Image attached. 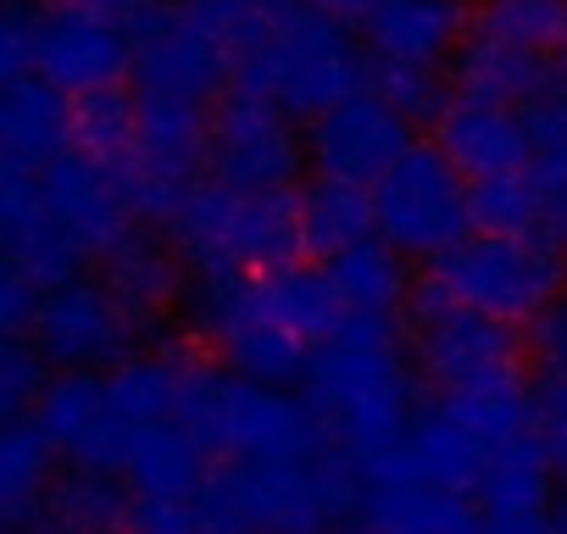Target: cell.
I'll return each mask as SVG.
<instances>
[{
    "mask_svg": "<svg viewBox=\"0 0 567 534\" xmlns=\"http://www.w3.org/2000/svg\"><path fill=\"white\" fill-rule=\"evenodd\" d=\"M362 501V456L334 434L301 451L217 456L195 495L200 534H323Z\"/></svg>",
    "mask_w": 567,
    "mask_h": 534,
    "instance_id": "cell-1",
    "label": "cell"
},
{
    "mask_svg": "<svg viewBox=\"0 0 567 534\" xmlns=\"http://www.w3.org/2000/svg\"><path fill=\"white\" fill-rule=\"evenodd\" d=\"M301 384L323 429L351 456H362V468L401 445L412 429V373L390 318H351L334 340L312 351Z\"/></svg>",
    "mask_w": 567,
    "mask_h": 534,
    "instance_id": "cell-2",
    "label": "cell"
},
{
    "mask_svg": "<svg viewBox=\"0 0 567 534\" xmlns=\"http://www.w3.org/2000/svg\"><path fill=\"white\" fill-rule=\"evenodd\" d=\"M368 79H373V57L357 45L351 23L312 7V0H284L234 51V84L272 95L296 117H323L329 106L362 95Z\"/></svg>",
    "mask_w": 567,
    "mask_h": 534,
    "instance_id": "cell-3",
    "label": "cell"
},
{
    "mask_svg": "<svg viewBox=\"0 0 567 534\" xmlns=\"http://www.w3.org/2000/svg\"><path fill=\"white\" fill-rule=\"evenodd\" d=\"M167 239L189 274H278L307 250V201L290 189H234L200 178L167 217Z\"/></svg>",
    "mask_w": 567,
    "mask_h": 534,
    "instance_id": "cell-4",
    "label": "cell"
},
{
    "mask_svg": "<svg viewBox=\"0 0 567 534\" xmlns=\"http://www.w3.org/2000/svg\"><path fill=\"white\" fill-rule=\"evenodd\" d=\"M178 423H189L217 456H261V451H301L329 440L312 401H296L284 384H261L245 373L189 362Z\"/></svg>",
    "mask_w": 567,
    "mask_h": 534,
    "instance_id": "cell-5",
    "label": "cell"
},
{
    "mask_svg": "<svg viewBox=\"0 0 567 534\" xmlns=\"http://www.w3.org/2000/svg\"><path fill=\"white\" fill-rule=\"evenodd\" d=\"M434 285L501 324H534L561 290L567 261L550 234H484L473 228L456 250L434 261Z\"/></svg>",
    "mask_w": 567,
    "mask_h": 534,
    "instance_id": "cell-6",
    "label": "cell"
},
{
    "mask_svg": "<svg viewBox=\"0 0 567 534\" xmlns=\"http://www.w3.org/2000/svg\"><path fill=\"white\" fill-rule=\"evenodd\" d=\"M373 217L401 256L440 261L473 234V178L440 145H412L373 184Z\"/></svg>",
    "mask_w": 567,
    "mask_h": 534,
    "instance_id": "cell-7",
    "label": "cell"
},
{
    "mask_svg": "<svg viewBox=\"0 0 567 534\" xmlns=\"http://www.w3.org/2000/svg\"><path fill=\"white\" fill-rule=\"evenodd\" d=\"M134 34V95L212 101L234 79V45L195 0H145L128 18Z\"/></svg>",
    "mask_w": 567,
    "mask_h": 534,
    "instance_id": "cell-8",
    "label": "cell"
},
{
    "mask_svg": "<svg viewBox=\"0 0 567 534\" xmlns=\"http://www.w3.org/2000/svg\"><path fill=\"white\" fill-rule=\"evenodd\" d=\"M517 324H501L489 312H473L451 301L440 285L423 290L417 301V368L423 379L440 384V396L456 390H495V384H523V346L512 335Z\"/></svg>",
    "mask_w": 567,
    "mask_h": 534,
    "instance_id": "cell-9",
    "label": "cell"
},
{
    "mask_svg": "<svg viewBox=\"0 0 567 534\" xmlns=\"http://www.w3.org/2000/svg\"><path fill=\"white\" fill-rule=\"evenodd\" d=\"M307 162V145L296 134V112L272 95L239 90L212 106V156L206 173L234 189H290Z\"/></svg>",
    "mask_w": 567,
    "mask_h": 534,
    "instance_id": "cell-10",
    "label": "cell"
},
{
    "mask_svg": "<svg viewBox=\"0 0 567 534\" xmlns=\"http://www.w3.org/2000/svg\"><path fill=\"white\" fill-rule=\"evenodd\" d=\"M140 324L134 312L117 301V290L106 279H62L45 290L40 318H34V346L45 351L51 368L73 373V368H117L134 346Z\"/></svg>",
    "mask_w": 567,
    "mask_h": 534,
    "instance_id": "cell-11",
    "label": "cell"
},
{
    "mask_svg": "<svg viewBox=\"0 0 567 534\" xmlns=\"http://www.w3.org/2000/svg\"><path fill=\"white\" fill-rule=\"evenodd\" d=\"M40 429L51 434V445L90 473H128L140 434L128 429V418L112 401L106 368H73L62 379L45 384L40 407H34Z\"/></svg>",
    "mask_w": 567,
    "mask_h": 534,
    "instance_id": "cell-12",
    "label": "cell"
},
{
    "mask_svg": "<svg viewBox=\"0 0 567 534\" xmlns=\"http://www.w3.org/2000/svg\"><path fill=\"white\" fill-rule=\"evenodd\" d=\"M406 151H412V117L395 112L379 90H362L329 106L323 117H312V134H307V156L318 178H340L362 189H373Z\"/></svg>",
    "mask_w": 567,
    "mask_h": 534,
    "instance_id": "cell-13",
    "label": "cell"
},
{
    "mask_svg": "<svg viewBox=\"0 0 567 534\" xmlns=\"http://www.w3.org/2000/svg\"><path fill=\"white\" fill-rule=\"evenodd\" d=\"M45 184V206L62 223V234L84 250V256H112L128 234H134V195L123 184V173L112 162H101L84 145H68L51 167H40Z\"/></svg>",
    "mask_w": 567,
    "mask_h": 534,
    "instance_id": "cell-14",
    "label": "cell"
},
{
    "mask_svg": "<svg viewBox=\"0 0 567 534\" xmlns=\"http://www.w3.org/2000/svg\"><path fill=\"white\" fill-rule=\"evenodd\" d=\"M40 73L68 90L73 101L79 95H95V90H117L128 73H134V34H128V18H106V12H90V7H45V29H40Z\"/></svg>",
    "mask_w": 567,
    "mask_h": 534,
    "instance_id": "cell-15",
    "label": "cell"
},
{
    "mask_svg": "<svg viewBox=\"0 0 567 534\" xmlns=\"http://www.w3.org/2000/svg\"><path fill=\"white\" fill-rule=\"evenodd\" d=\"M0 239H7V267L29 274L40 290L73 279L84 261V250L51 217L40 173L29 167H7V184H0Z\"/></svg>",
    "mask_w": 567,
    "mask_h": 534,
    "instance_id": "cell-16",
    "label": "cell"
},
{
    "mask_svg": "<svg viewBox=\"0 0 567 534\" xmlns=\"http://www.w3.org/2000/svg\"><path fill=\"white\" fill-rule=\"evenodd\" d=\"M440 151L478 184V178L523 173L534 162V134H528V117L517 106L456 95V106L440 117Z\"/></svg>",
    "mask_w": 567,
    "mask_h": 534,
    "instance_id": "cell-17",
    "label": "cell"
},
{
    "mask_svg": "<svg viewBox=\"0 0 567 534\" xmlns=\"http://www.w3.org/2000/svg\"><path fill=\"white\" fill-rule=\"evenodd\" d=\"M384 456H390L395 468H406L412 479H423V484H440V490H456V495H478L495 445H484L445 401H434L429 412L412 418L406 440L390 445Z\"/></svg>",
    "mask_w": 567,
    "mask_h": 534,
    "instance_id": "cell-18",
    "label": "cell"
},
{
    "mask_svg": "<svg viewBox=\"0 0 567 534\" xmlns=\"http://www.w3.org/2000/svg\"><path fill=\"white\" fill-rule=\"evenodd\" d=\"M362 34H368V51L384 62L440 68L467 40V7L462 0H373Z\"/></svg>",
    "mask_w": 567,
    "mask_h": 534,
    "instance_id": "cell-19",
    "label": "cell"
},
{
    "mask_svg": "<svg viewBox=\"0 0 567 534\" xmlns=\"http://www.w3.org/2000/svg\"><path fill=\"white\" fill-rule=\"evenodd\" d=\"M561 73H567L561 57L523 51V45L489 34V29H467V40L456 51V95L462 101H495V106H517L523 112Z\"/></svg>",
    "mask_w": 567,
    "mask_h": 534,
    "instance_id": "cell-20",
    "label": "cell"
},
{
    "mask_svg": "<svg viewBox=\"0 0 567 534\" xmlns=\"http://www.w3.org/2000/svg\"><path fill=\"white\" fill-rule=\"evenodd\" d=\"M68 145H73V95L56 90L45 73L7 79V95H0V151H7V167L40 173Z\"/></svg>",
    "mask_w": 567,
    "mask_h": 534,
    "instance_id": "cell-21",
    "label": "cell"
},
{
    "mask_svg": "<svg viewBox=\"0 0 567 534\" xmlns=\"http://www.w3.org/2000/svg\"><path fill=\"white\" fill-rule=\"evenodd\" d=\"M184 256H178V245L173 239H156V234H145V228H134L112 256H106V285L117 290V301L134 312V324L145 329V324H156V318H167L178 301H184Z\"/></svg>",
    "mask_w": 567,
    "mask_h": 534,
    "instance_id": "cell-22",
    "label": "cell"
},
{
    "mask_svg": "<svg viewBox=\"0 0 567 534\" xmlns=\"http://www.w3.org/2000/svg\"><path fill=\"white\" fill-rule=\"evenodd\" d=\"M256 285H261L267 312L290 329L296 340H307L312 351L351 324V312H346V301H340L334 279H329V267L290 261V267H278V274H256Z\"/></svg>",
    "mask_w": 567,
    "mask_h": 534,
    "instance_id": "cell-23",
    "label": "cell"
},
{
    "mask_svg": "<svg viewBox=\"0 0 567 534\" xmlns=\"http://www.w3.org/2000/svg\"><path fill=\"white\" fill-rule=\"evenodd\" d=\"M56 456L62 451L51 445L40 418H7V434H0V517H7V528H23L45 512Z\"/></svg>",
    "mask_w": 567,
    "mask_h": 534,
    "instance_id": "cell-24",
    "label": "cell"
},
{
    "mask_svg": "<svg viewBox=\"0 0 567 534\" xmlns=\"http://www.w3.org/2000/svg\"><path fill=\"white\" fill-rule=\"evenodd\" d=\"M217 451L189 429V423H156L151 434H140L134 462H128V490L134 495H200V484L212 479Z\"/></svg>",
    "mask_w": 567,
    "mask_h": 534,
    "instance_id": "cell-25",
    "label": "cell"
},
{
    "mask_svg": "<svg viewBox=\"0 0 567 534\" xmlns=\"http://www.w3.org/2000/svg\"><path fill=\"white\" fill-rule=\"evenodd\" d=\"M329 279L346 301L351 318H390L406 296V274H401V250L390 239H362L340 256H329Z\"/></svg>",
    "mask_w": 567,
    "mask_h": 534,
    "instance_id": "cell-26",
    "label": "cell"
},
{
    "mask_svg": "<svg viewBox=\"0 0 567 534\" xmlns=\"http://www.w3.org/2000/svg\"><path fill=\"white\" fill-rule=\"evenodd\" d=\"M184 379H189V362H178V357H123L117 368H106L112 401L134 434H151L156 423L178 418Z\"/></svg>",
    "mask_w": 567,
    "mask_h": 534,
    "instance_id": "cell-27",
    "label": "cell"
},
{
    "mask_svg": "<svg viewBox=\"0 0 567 534\" xmlns=\"http://www.w3.org/2000/svg\"><path fill=\"white\" fill-rule=\"evenodd\" d=\"M128 506H134V490H128V484H117V473L73 468L68 479H56V484H51V501H45L40 523H51L56 534L128 528Z\"/></svg>",
    "mask_w": 567,
    "mask_h": 534,
    "instance_id": "cell-28",
    "label": "cell"
},
{
    "mask_svg": "<svg viewBox=\"0 0 567 534\" xmlns=\"http://www.w3.org/2000/svg\"><path fill=\"white\" fill-rule=\"evenodd\" d=\"M301 201H307V250H318V256H340V250L379 234L373 189H362V184L318 178Z\"/></svg>",
    "mask_w": 567,
    "mask_h": 534,
    "instance_id": "cell-29",
    "label": "cell"
},
{
    "mask_svg": "<svg viewBox=\"0 0 567 534\" xmlns=\"http://www.w3.org/2000/svg\"><path fill=\"white\" fill-rule=\"evenodd\" d=\"M73 145L95 151L101 162H112L117 173L134 162L140 151V101L123 90H95L73 101Z\"/></svg>",
    "mask_w": 567,
    "mask_h": 534,
    "instance_id": "cell-30",
    "label": "cell"
},
{
    "mask_svg": "<svg viewBox=\"0 0 567 534\" xmlns=\"http://www.w3.org/2000/svg\"><path fill=\"white\" fill-rule=\"evenodd\" d=\"M473 228H484V234H550L545 195H539L534 173L523 167V173L478 178L473 184Z\"/></svg>",
    "mask_w": 567,
    "mask_h": 534,
    "instance_id": "cell-31",
    "label": "cell"
},
{
    "mask_svg": "<svg viewBox=\"0 0 567 534\" xmlns=\"http://www.w3.org/2000/svg\"><path fill=\"white\" fill-rule=\"evenodd\" d=\"M473 29H489L523 51L567 62V0H484Z\"/></svg>",
    "mask_w": 567,
    "mask_h": 534,
    "instance_id": "cell-32",
    "label": "cell"
},
{
    "mask_svg": "<svg viewBox=\"0 0 567 534\" xmlns=\"http://www.w3.org/2000/svg\"><path fill=\"white\" fill-rule=\"evenodd\" d=\"M373 90H379L395 112H406L412 123H440V117L451 112V106H445V79H440V68L373 57Z\"/></svg>",
    "mask_w": 567,
    "mask_h": 534,
    "instance_id": "cell-33",
    "label": "cell"
},
{
    "mask_svg": "<svg viewBox=\"0 0 567 534\" xmlns=\"http://www.w3.org/2000/svg\"><path fill=\"white\" fill-rule=\"evenodd\" d=\"M45 351L29 340V335H18V340H7L0 346V412L7 418H29V407H40V396H45Z\"/></svg>",
    "mask_w": 567,
    "mask_h": 534,
    "instance_id": "cell-34",
    "label": "cell"
},
{
    "mask_svg": "<svg viewBox=\"0 0 567 534\" xmlns=\"http://www.w3.org/2000/svg\"><path fill=\"white\" fill-rule=\"evenodd\" d=\"M40 29H45V7L7 0V23H0V73L7 79L40 73Z\"/></svg>",
    "mask_w": 567,
    "mask_h": 534,
    "instance_id": "cell-35",
    "label": "cell"
},
{
    "mask_svg": "<svg viewBox=\"0 0 567 534\" xmlns=\"http://www.w3.org/2000/svg\"><path fill=\"white\" fill-rule=\"evenodd\" d=\"M534 434H539L556 479H567V373H539V384H534Z\"/></svg>",
    "mask_w": 567,
    "mask_h": 534,
    "instance_id": "cell-36",
    "label": "cell"
},
{
    "mask_svg": "<svg viewBox=\"0 0 567 534\" xmlns=\"http://www.w3.org/2000/svg\"><path fill=\"white\" fill-rule=\"evenodd\" d=\"M128 534H200L195 495H134Z\"/></svg>",
    "mask_w": 567,
    "mask_h": 534,
    "instance_id": "cell-37",
    "label": "cell"
},
{
    "mask_svg": "<svg viewBox=\"0 0 567 534\" xmlns=\"http://www.w3.org/2000/svg\"><path fill=\"white\" fill-rule=\"evenodd\" d=\"M40 301H45V290H40L29 274H18V267H7V274H0V329H7V340L34 335Z\"/></svg>",
    "mask_w": 567,
    "mask_h": 534,
    "instance_id": "cell-38",
    "label": "cell"
},
{
    "mask_svg": "<svg viewBox=\"0 0 567 534\" xmlns=\"http://www.w3.org/2000/svg\"><path fill=\"white\" fill-rule=\"evenodd\" d=\"M534 362L539 373H567V290L534 318Z\"/></svg>",
    "mask_w": 567,
    "mask_h": 534,
    "instance_id": "cell-39",
    "label": "cell"
},
{
    "mask_svg": "<svg viewBox=\"0 0 567 534\" xmlns=\"http://www.w3.org/2000/svg\"><path fill=\"white\" fill-rule=\"evenodd\" d=\"M484 534H556V528L545 512V517H484Z\"/></svg>",
    "mask_w": 567,
    "mask_h": 534,
    "instance_id": "cell-40",
    "label": "cell"
},
{
    "mask_svg": "<svg viewBox=\"0 0 567 534\" xmlns=\"http://www.w3.org/2000/svg\"><path fill=\"white\" fill-rule=\"evenodd\" d=\"M312 7H323V12H334V18H346V23H362L373 0H312Z\"/></svg>",
    "mask_w": 567,
    "mask_h": 534,
    "instance_id": "cell-41",
    "label": "cell"
},
{
    "mask_svg": "<svg viewBox=\"0 0 567 534\" xmlns=\"http://www.w3.org/2000/svg\"><path fill=\"white\" fill-rule=\"evenodd\" d=\"M550 528H556V534H567V495L550 506Z\"/></svg>",
    "mask_w": 567,
    "mask_h": 534,
    "instance_id": "cell-42",
    "label": "cell"
},
{
    "mask_svg": "<svg viewBox=\"0 0 567 534\" xmlns=\"http://www.w3.org/2000/svg\"><path fill=\"white\" fill-rule=\"evenodd\" d=\"M323 534H351V528H340V523H334V528H323Z\"/></svg>",
    "mask_w": 567,
    "mask_h": 534,
    "instance_id": "cell-43",
    "label": "cell"
},
{
    "mask_svg": "<svg viewBox=\"0 0 567 534\" xmlns=\"http://www.w3.org/2000/svg\"><path fill=\"white\" fill-rule=\"evenodd\" d=\"M7 534H34V528H7Z\"/></svg>",
    "mask_w": 567,
    "mask_h": 534,
    "instance_id": "cell-44",
    "label": "cell"
}]
</instances>
